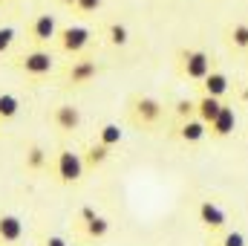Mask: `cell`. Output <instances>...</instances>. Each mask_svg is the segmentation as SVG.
I'll use <instances>...</instances> for the list:
<instances>
[{
  "instance_id": "5b68a950",
  "label": "cell",
  "mask_w": 248,
  "mask_h": 246,
  "mask_svg": "<svg viewBox=\"0 0 248 246\" xmlns=\"http://www.w3.org/2000/svg\"><path fill=\"white\" fill-rule=\"evenodd\" d=\"M15 67H17L23 75H29V78H44V75H49V72L55 70V58H52V53H46V50H32V53L17 55Z\"/></svg>"
},
{
  "instance_id": "44dd1931",
  "label": "cell",
  "mask_w": 248,
  "mask_h": 246,
  "mask_svg": "<svg viewBox=\"0 0 248 246\" xmlns=\"http://www.w3.org/2000/svg\"><path fill=\"white\" fill-rule=\"evenodd\" d=\"M104 35H107V41H110L113 47H127V41H130V29H127L124 23H107Z\"/></svg>"
},
{
  "instance_id": "484cf974",
  "label": "cell",
  "mask_w": 248,
  "mask_h": 246,
  "mask_svg": "<svg viewBox=\"0 0 248 246\" xmlns=\"http://www.w3.org/2000/svg\"><path fill=\"white\" fill-rule=\"evenodd\" d=\"M41 246H69V244H66V238H61V235H49V238H44Z\"/></svg>"
},
{
  "instance_id": "8fae6325",
  "label": "cell",
  "mask_w": 248,
  "mask_h": 246,
  "mask_svg": "<svg viewBox=\"0 0 248 246\" xmlns=\"http://www.w3.org/2000/svg\"><path fill=\"white\" fill-rule=\"evenodd\" d=\"M52 124H55L61 133H72V130L81 127V110H78L75 105L63 102V105H58V107L52 110Z\"/></svg>"
},
{
  "instance_id": "9c48e42d",
  "label": "cell",
  "mask_w": 248,
  "mask_h": 246,
  "mask_svg": "<svg viewBox=\"0 0 248 246\" xmlns=\"http://www.w3.org/2000/svg\"><path fill=\"white\" fill-rule=\"evenodd\" d=\"M29 41L32 44H49V41H55L58 38V20H55V15H38L32 23H29Z\"/></svg>"
},
{
  "instance_id": "ac0fdd59",
  "label": "cell",
  "mask_w": 248,
  "mask_h": 246,
  "mask_svg": "<svg viewBox=\"0 0 248 246\" xmlns=\"http://www.w3.org/2000/svg\"><path fill=\"white\" fill-rule=\"evenodd\" d=\"M20 113V99L12 93H0V122H12Z\"/></svg>"
},
{
  "instance_id": "d6986e66",
  "label": "cell",
  "mask_w": 248,
  "mask_h": 246,
  "mask_svg": "<svg viewBox=\"0 0 248 246\" xmlns=\"http://www.w3.org/2000/svg\"><path fill=\"white\" fill-rule=\"evenodd\" d=\"M122 139H124V130L119 127V124L107 122V124H101V127H98V142H101V145H107V148H116Z\"/></svg>"
},
{
  "instance_id": "8992f818",
  "label": "cell",
  "mask_w": 248,
  "mask_h": 246,
  "mask_svg": "<svg viewBox=\"0 0 248 246\" xmlns=\"http://www.w3.org/2000/svg\"><path fill=\"white\" fill-rule=\"evenodd\" d=\"M58 47H61L66 55H81L87 47H90V29L87 26H78V23H72V26H63L58 29Z\"/></svg>"
},
{
  "instance_id": "603a6c76",
  "label": "cell",
  "mask_w": 248,
  "mask_h": 246,
  "mask_svg": "<svg viewBox=\"0 0 248 246\" xmlns=\"http://www.w3.org/2000/svg\"><path fill=\"white\" fill-rule=\"evenodd\" d=\"M219 246H246V235L243 232H225Z\"/></svg>"
},
{
  "instance_id": "7a4b0ae2",
  "label": "cell",
  "mask_w": 248,
  "mask_h": 246,
  "mask_svg": "<svg viewBox=\"0 0 248 246\" xmlns=\"http://www.w3.org/2000/svg\"><path fill=\"white\" fill-rule=\"evenodd\" d=\"M165 119V105L156 96H133L130 99V122L136 127H156Z\"/></svg>"
},
{
  "instance_id": "ba28073f",
  "label": "cell",
  "mask_w": 248,
  "mask_h": 246,
  "mask_svg": "<svg viewBox=\"0 0 248 246\" xmlns=\"http://www.w3.org/2000/svg\"><path fill=\"white\" fill-rule=\"evenodd\" d=\"M196 214H199V223H202V229H205L208 235H219V232H225L228 214L219 209V203H214V200H202L199 209H196Z\"/></svg>"
},
{
  "instance_id": "5bb4252c",
  "label": "cell",
  "mask_w": 248,
  "mask_h": 246,
  "mask_svg": "<svg viewBox=\"0 0 248 246\" xmlns=\"http://www.w3.org/2000/svg\"><path fill=\"white\" fill-rule=\"evenodd\" d=\"M23 168L29 174H44L49 168V154L44 151V145H29L26 157H23Z\"/></svg>"
},
{
  "instance_id": "cb8c5ba5",
  "label": "cell",
  "mask_w": 248,
  "mask_h": 246,
  "mask_svg": "<svg viewBox=\"0 0 248 246\" xmlns=\"http://www.w3.org/2000/svg\"><path fill=\"white\" fill-rule=\"evenodd\" d=\"M12 41H15V29H12V26H3V29H0V55L12 47Z\"/></svg>"
},
{
  "instance_id": "4fadbf2b",
  "label": "cell",
  "mask_w": 248,
  "mask_h": 246,
  "mask_svg": "<svg viewBox=\"0 0 248 246\" xmlns=\"http://www.w3.org/2000/svg\"><path fill=\"white\" fill-rule=\"evenodd\" d=\"M228 90H231V81H228V75H225L222 70H211V72L202 78V93H208V96L222 99Z\"/></svg>"
},
{
  "instance_id": "277c9868",
  "label": "cell",
  "mask_w": 248,
  "mask_h": 246,
  "mask_svg": "<svg viewBox=\"0 0 248 246\" xmlns=\"http://www.w3.org/2000/svg\"><path fill=\"white\" fill-rule=\"evenodd\" d=\"M179 72L185 75L187 81H202L211 70H214V61L205 50H196V47H187V50H179Z\"/></svg>"
},
{
  "instance_id": "e0dca14e",
  "label": "cell",
  "mask_w": 248,
  "mask_h": 246,
  "mask_svg": "<svg viewBox=\"0 0 248 246\" xmlns=\"http://www.w3.org/2000/svg\"><path fill=\"white\" fill-rule=\"evenodd\" d=\"M219 110H222V99H217V96H208V93H202V96L196 99V116H199L205 124L214 122V119L219 116Z\"/></svg>"
},
{
  "instance_id": "6da1fadb",
  "label": "cell",
  "mask_w": 248,
  "mask_h": 246,
  "mask_svg": "<svg viewBox=\"0 0 248 246\" xmlns=\"http://www.w3.org/2000/svg\"><path fill=\"white\" fill-rule=\"evenodd\" d=\"M87 174V165H84V157L72 148H61L55 154V162H52V177L61 185H78Z\"/></svg>"
},
{
  "instance_id": "d4e9b609",
  "label": "cell",
  "mask_w": 248,
  "mask_h": 246,
  "mask_svg": "<svg viewBox=\"0 0 248 246\" xmlns=\"http://www.w3.org/2000/svg\"><path fill=\"white\" fill-rule=\"evenodd\" d=\"M72 9H75V12H84V15H90V12L101 9V0H78Z\"/></svg>"
},
{
  "instance_id": "7c38bea8",
  "label": "cell",
  "mask_w": 248,
  "mask_h": 246,
  "mask_svg": "<svg viewBox=\"0 0 248 246\" xmlns=\"http://www.w3.org/2000/svg\"><path fill=\"white\" fill-rule=\"evenodd\" d=\"M234 127H237V110H234L231 105H222L219 116L208 124V133H211V136H217V139H225V136H231V133H234Z\"/></svg>"
},
{
  "instance_id": "ffe728a7",
  "label": "cell",
  "mask_w": 248,
  "mask_h": 246,
  "mask_svg": "<svg viewBox=\"0 0 248 246\" xmlns=\"http://www.w3.org/2000/svg\"><path fill=\"white\" fill-rule=\"evenodd\" d=\"M228 44H231L234 50L248 53V23H234V26H228Z\"/></svg>"
},
{
  "instance_id": "7402d4cb",
  "label": "cell",
  "mask_w": 248,
  "mask_h": 246,
  "mask_svg": "<svg viewBox=\"0 0 248 246\" xmlns=\"http://www.w3.org/2000/svg\"><path fill=\"white\" fill-rule=\"evenodd\" d=\"M173 113L185 122V119H190V116H196V102H193V99H176Z\"/></svg>"
},
{
  "instance_id": "3957f363",
  "label": "cell",
  "mask_w": 248,
  "mask_h": 246,
  "mask_svg": "<svg viewBox=\"0 0 248 246\" xmlns=\"http://www.w3.org/2000/svg\"><path fill=\"white\" fill-rule=\"evenodd\" d=\"M98 72H101V67L95 64V58H81V55H75V61L66 64V70H63V87L66 90H81V87H87V84H93L95 78H98Z\"/></svg>"
},
{
  "instance_id": "52a82bcc",
  "label": "cell",
  "mask_w": 248,
  "mask_h": 246,
  "mask_svg": "<svg viewBox=\"0 0 248 246\" xmlns=\"http://www.w3.org/2000/svg\"><path fill=\"white\" fill-rule=\"evenodd\" d=\"M78 229L90 238V241H104L110 235V220L104 214H98L93 206H84L78 214Z\"/></svg>"
},
{
  "instance_id": "9a60e30c",
  "label": "cell",
  "mask_w": 248,
  "mask_h": 246,
  "mask_svg": "<svg viewBox=\"0 0 248 246\" xmlns=\"http://www.w3.org/2000/svg\"><path fill=\"white\" fill-rule=\"evenodd\" d=\"M205 136H208V124L202 122L199 116H190V119H185V122L179 124V139H182V142H187V145L202 142Z\"/></svg>"
},
{
  "instance_id": "30bf717a",
  "label": "cell",
  "mask_w": 248,
  "mask_h": 246,
  "mask_svg": "<svg viewBox=\"0 0 248 246\" xmlns=\"http://www.w3.org/2000/svg\"><path fill=\"white\" fill-rule=\"evenodd\" d=\"M23 241V220L17 214L0 211V246H17Z\"/></svg>"
},
{
  "instance_id": "4316f807",
  "label": "cell",
  "mask_w": 248,
  "mask_h": 246,
  "mask_svg": "<svg viewBox=\"0 0 248 246\" xmlns=\"http://www.w3.org/2000/svg\"><path fill=\"white\" fill-rule=\"evenodd\" d=\"M61 3H66V6H75V3H78V0H61Z\"/></svg>"
},
{
  "instance_id": "2e32d148",
  "label": "cell",
  "mask_w": 248,
  "mask_h": 246,
  "mask_svg": "<svg viewBox=\"0 0 248 246\" xmlns=\"http://www.w3.org/2000/svg\"><path fill=\"white\" fill-rule=\"evenodd\" d=\"M110 154H113V148H107V145H101V142H93V145H87L84 148V165H87V171H95V168H101L107 159H110Z\"/></svg>"
}]
</instances>
